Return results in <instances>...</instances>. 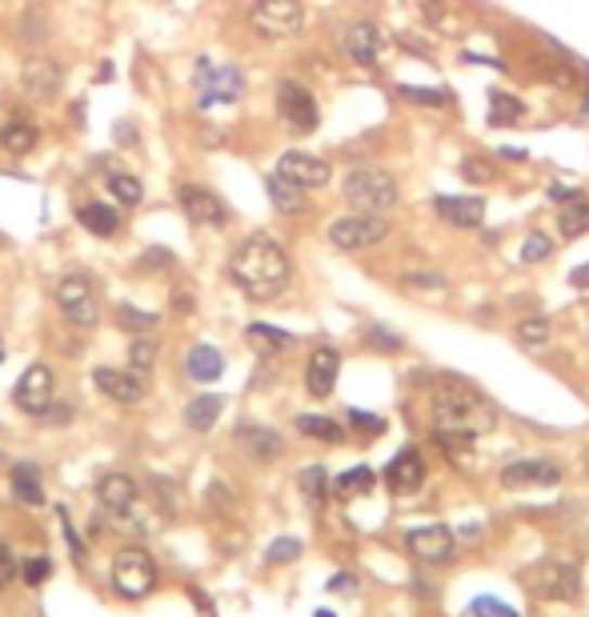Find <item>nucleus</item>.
Listing matches in <instances>:
<instances>
[{
  "label": "nucleus",
  "mask_w": 589,
  "mask_h": 617,
  "mask_svg": "<svg viewBox=\"0 0 589 617\" xmlns=\"http://www.w3.org/2000/svg\"><path fill=\"white\" fill-rule=\"evenodd\" d=\"M229 277L233 285L249 301H273L289 285V253L281 249V241L269 233H253L241 241V249L229 261Z\"/></svg>",
  "instance_id": "obj_1"
},
{
  "label": "nucleus",
  "mask_w": 589,
  "mask_h": 617,
  "mask_svg": "<svg viewBox=\"0 0 589 617\" xmlns=\"http://www.w3.org/2000/svg\"><path fill=\"white\" fill-rule=\"evenodd\" d=\"M494 425H498V409L482 389H473L461 377H437L433 382V429L482 437Z\"/></svg>",
  "instance_id": "obj_2"
},
{
  "label": "nucleus",
  "mask_w": 589,
  "mask_h": 617,
  "mask_svg": "<svg viewBox=\"0 0 589 617\" xmlns=\"http://www.w3.org/2000/svg\"><path fill=\"white\" fill-rule=\"evenodd\" d=\"M345 201L354 205V213H389L397 205V181L393 172L377 169V165H357L345 177Z\"/></svg>",
  "instance_id": "obj_3"
},
{
  "label": "nucleus",
  "mask_w": 589,
  "mask_h": 617,
  "mask_svg": "<svg viewBox=\"0 0 589 617\" xmlns=\"http://www.w3.org/2000/svg\"><path fill=\"white\" fill-rule=\"evenodd\" d=\"M97 501L105 505V513L120 529L149 534L141 522V489H137V481H132L129 473H105V477L97 481Z\"/></svg>",
  "instance_id": "obj_4"
},
{
  "label": "nucleus",
  "mask_w": 589,
  "mask_h": 617,
  "mask_svg": "<svg viewBox=\"0 0 589 617\" xmlns=\"http://www.w3.org/2000/svg\"><path fill=\"white\" fill-rule=\"evenodd\" d=\"M305 4L302 0H257L249 9L253 33H261L269 40H289L305 33Z\"/></svg>",
  "instance_id": "obj_5"
},
{
  "label": "nucleus",
  "mask_w": 589,
  "mask_h": 617,
  "mask_svg": "<svg viewBox=\"0 0 589 617\" xmlns=\"http://www.w3.org/2000/svg\"><path fill=\"white\" fill-rule=\"evenodd\" d=\"M113 586H117L120 597H149L153 586H157V562L149 557V550L141 545H125V550L113 557Z\"/></svg>",
  "instance_id": "obj_6"
},
{
  "label": "nucleus",
  "mask_w": 589,
  "mask_h": 617,
  "mask_svg": "<svg viewBox=\"0 0 589 617\" xmlns=\"http://www.w3.org/2000/svg\"><path fill=\"white\" fill-rule=\"evenodd\" d=\"M56 305H61V313L73 321V325L80 329H92L97 321H101V301H97V285H92L89 273H65L61 281H56L53 290Z\"/></svg>",
  "instance_id": "obj_7"
},
{
  "label": "nucleus",
  "mask_w": 589,
  "mask_h": 617,
  "mask_svg": "<svg viewBox=\"0 0 589 617\" xmlns=\"http://www.w3.org/2000/svg\"><path fill=\"white\" fill-rule=\"evenodd\" d=\"M389 236V221L377 213H354V217H337L329 224V241L341 253H357V249H373L377 241Z\"/></svg>",
  "instance_id": "obj_8"
},
{
  "label": "nucleus",
  "mask_w": 589,
  "mask_h": 617,
  "mask_svg": "<svg viewBox=\"0 0 589 617\" xmlns=\"http://www.w3.org/2000/svg\"><path fill=\"white\" fill-rule=\"evenodd\" d=\"M277 113H281V120H285L289 129L302 132V137L317 132V120H321L313 92L305 89L302 80H289V77L277 85Z\"/></svg>",
  "instance_id": "obj_9"
},
{
  "label": "nucleus",
  "mask_w": 589,
  "mask_h": 617,
  "mask_svg": "<svg viewBox=\"0 0 589 617\" xmlns=\"http://www.w3.org/2000/svg\"><path fill=\"white\" fill-rule=\"evenodd\" d=\"M53 394H56V377L49 365H28L25 377L16 382L13 401L16 409H25L28 417H44L53 409Z\"/></svg>",
  "instance_id": "obj_10"
},
{
  "label": "nucleus",
  "mask_w": 589,
  "mask_h": 617,
  "mask_svg": "<svg viewBox=\"0 0 589 617\" xmlns=\"http://www.w3.org/2000/svg\"><path fill=\"white\" fill-rule=\"evenodd\" d=\"M177 201H181L184 217L193 224H205V229H225L229 224V209H225V201L205 189V184H181L177 189Z\"/></svg>",
  "instance_id": "obj_11"
},
{
  "label": "nucleus",
  "mask_w": 589,
  "mask_h": 617,
  "mask_svg": "<svg viewBox=\"0 0 589 617\" xmlns=\"http://www.w3.org/2000/svg\"><path fill=\"white\" fill-rule=\"evenodd\" d=\"M406 545H409V553L418 557V562H425V565H446L449 557H453V529L449 526H418V529H409L406 534Z\"/></svg>",
  "instance_id": "obj_12"
},
{
  "label": "nucleus",
  "mask_w": 589,
  "mask_h": 617,
  "mask_svg": "<svg viewBox=\"0 0 589 617\" xmlns=\"http://www.w3.org/2000/svg\"><path fill=\"white\" fill-rule=\"evenodd\" d=\"M241 73L236 68H213L209 61H196V89H201V108L236 101L241 97Z\"/></svg>",
  "instance_id": "obj_13"
},
{
  "label": "nucleus",
  "mask_w": 589,
  "mask_h": 617,
  "mask_svg": "<svg viewBox=\"0 0 589 617\" xmlns=\"http://www.w3.org/2000/svg\"><path fill=\"white\" fill-rule=\"evenodd\" d=\"M277 172L289 177V181H297L302 189H321V184H329V177H333L329 160H321L317 153H305V149H289V153H281Z\"/></svg>",
  "instance_id": "obj_14"
},
{
  "label": "nucleus",
  "mask_w": 589,
  "mask_h": 617,
  "mask_svg": "<svg viewBox=\"0 0 589 617\" xmlns=\"http://www.w3.org/2000/svg\"><path fill=\"white\" fill-rule=\"evenodd\" d=\"M385 486H389V493H397V498H409V493H418V489L425 486V458H421L418 449L406 446L385 465Z\"/></svg>",
  "instance_id": "obj_15"
},
{
  "label": "nucleus",
  "mask_w": 589,
  "mask_h": 617,
  "mask_svg": "<svg viewBox=\"0 0 589 617\" xmlns=\"http://www.w3.org/2000/svg\"><path fill=\"white\" fill-rule=\"evenodd\" d=\"M562 481V470L546 458H525V461H510L501 470V486L505 489H534V486H558Z\"/></svg>",
  "instance_id": "obj_16"
},
{
  "label": "nucleus",
  "mask_w": 589,
  "mask_h": 617,
  "mask_svg": "<svg viewBox=\"0 0 589 617\" xmlns=\"http://www.w3.org/2000/svg\"><path fill=\"white\" fill-rule=\"evenodd\" d=\"M529 581H534V590L541 593V597H550V602H574L577 597V569L574 565L546 562L529 574Z\"/></svg>",
  "instance_id": "obj_17"
},
{
  "label": "nucleus",
  "mask_w": 589,
  "mask_h": 617,
  "mask_svg": "<svg viewBox=\"0 0 589 617\" xmlns=\"http://www.w3.org/2000/svg\"><path fill=\"white\" fill-rule=\"evenodd\" d=\"M37 145V120L21 113V108H0V149L13 153V157H25Z\"/></svg>",
  "instance_id": "obj_18"
},
{
  "label": "nucleus",
  "mask_w": 589,
  "mask_h": 617,
  "mask_svg": "<svg viewBox=\"0 0 589 617\" xmlns=\"http://www.w3.org/2000/svg\"><path fill=\"white\" fill-rule=\"evenodd\" d=\"M92 382H97V389L105 397H113L117 406H137L144 397V377L137 373V369H97L92 373Z\"/></svg>",
  "instance_id": "obj_19"
},
{
  "label": "nucleus",
  "mask_w": 589,
  "mask_h": 617,
  "mask_svg": "<svg viewBox=\"0 0 589 617\" xmlns=\"http://www.w3.org/2000/svg\"><path fill=\"white\" fill-rule=\"evenodd\" d=\"M21 89L33 101H53L56 89H61V68H56L53 56H28L25 68H21Z\"/></svg>",
  "instance_id": "obj_20"
},
{
  "label": "nucleus",
  "mask_w": 589,
  "mask_h": 617,
  "mask_svg": "<svg viewBox=\"0 0 589 617\" xmlns=\"http://www.w3.org/2000/svg\"><path fill=\"white\" fill-rule=\"evenodd\" d=\"M337 373H341V354L333 345H321L313 349L309 357V365H305V385H309V394L313 397H329L337 389Z\"/></svg>",
  "instance_id": "obj_21"
},
{
  "label": "nucleus",
  "mask_w": 589,
  "mask_h": 617,
  "mask_svg": "<svg viewBox=\"0 0 589 617\" xmlns=\"http://www.w3.org/2000/svg\"><path fill=\"white\" fill-rule=\"evenodd\" d=\"M381 44H385V37H381V28L373 21H354L345 28V56L357 61V65H377Z\"/></svg>",
  "instance_id": "obj_22"
},
{
  "label": "nucleus",
  "mask_w": 589,
  "mask_h": 617,
  "mask_svg": "<svg viewBox=\"0 0 589 617\" xmlns=\"http://www.w3.org/2000/svg\"><path fill=\"white\" fill-rule=\"evenodd\" d=\"M433 209L446 224H458V229H477L485 217V201L482 197H437Z\"/></svg>",
  "instance_id": "obj_23"
},
{
  "label": "nucleus",
  "mask_w": 589,
  "mask_h": 617,
  "mask_svg": "<svg viewBox=\"0 0 589 617\" xmlns=\"http://www.w3.org/2000/svg\"><path fill=\"white\" fill-rule=\"evenodd\" d=\"M184 373H189L193 382H201V385L217 382V377L225 373L221 349H213V345H193V349H189V357H184Z\"/></svg>",
  "instance_id": "obj_24"
},
{
  "label": "nucleus",
  "mask_w": 589,
  "mask_h": 617,
  "mask_svg": "<svg viewBox=\"0 0 589 617\" xmlns=\"http://www.w3.org/2000/svg\"><path fill=\"white\" fill-rule=\"evenodd\" d=\"M265 193H269V201H273L277 213H302L305 205H309L302 184L281 177V172H269V177H265Z\"/></svg>",
  "instance_id": "obj_25"
},
{
  "label": "nucleus",
  "mask_w": 589,
  "mask_h": 617,
  "mask_svg": "<svg viewBox=\"0 0 589 617\" xmlns=\"http://www.w3.org/2000/svg\"><path fill=\"white\" fill-rule=\"evenodd\" d=\"M221 409H225V397H217V394L193 397V401L184 406V425H189L193 434H209L213 425L221 421Z\"/></svg>",
  "instance_id": "obj_26"
},
{
  "label": "nucleus",
  "mask_w": 589,
  "mask_h": 617,
  "mask_svg": "<svg viewBox=\"0 0 589 617\" xmlns=\"http://www.w3.org/2000/svg\"><path fill=\"white\" fill-rule=\"evenodd\" d=\"M77 221L89 229L92 236H113L120 229V217L113 205H105V201H85L77 209Z\"/></svg>",
  "instance_id": "obj_27"
},
{
  "label": "nucleus",
  "mask_w": 589,
  "mask_h": 617,
  "mask_svg": "<svg viewBox=\"0 0 589 617\" xmlns=\"http://www.w3.org/2000/svg\"><path fill=\"white\" fill-rule=\"evenodd\" d=\"M241 446L249 449L257 461H277L285 453L281 434H273V429H257V425H245V429H241Z\"/></svg>",
  "instance_id": "obj_28"
},
{
  "label": "nucleus",
  "mask_w": 589,
  "mask_h": 617,
  "mask_svg": "<svg viewBox=\"0 0 589 617\" xmlns=\"http://www.w3.org/2000/svg\"><path fill=\"white\" fill-rule=\"evenodd\" d=\"M558 229H562V236H569V241L589 233V201L581 197V193L562 205V213H558Z\"/></svg>",
  "instance_id": "obj_29"
},
{
  "label": "nucleus",
  "mask_w": 589,
  "mask_h": 617,
  "mask_svg": "<svg viewBox=\"0 0 589 617\" xmlns=\"http://www.w3.org/2000/svg\"><path fill=\"white\" fill-rule=\"evenodd\" d=\"M13 493L25 505H40L44 501V486H40V470L37 465H28V461H21L13 470Z\"/></svg>",
  "instance_id": "obj_30"
},
{
  "label": "nucleus",
  "mask_w": 589,
  "mask_h": 617,
  "mask_svg": "<svg viewBox=\"0 0 589 617\" xmlns=\"http://www.w3.org/2000/svg\"><path fill=\"white\" fill-rule=\"evenodd\" d=\"M525 117V105L517 101V97H510L505 89H494L489 92V125H517V120Z\"/></svg>",
  "instance_id": "obj_31"
},
{
  "label": "nucleus",
  "mask_w": 589,
  "mask_h": 617,
  "mask_svg": "<svg viewBox=\"0 0 589 617\" xmlns=\"http://www.w3.org/2000/svg\"><path fill=\"white\" fill-rule=\"evenodd\" d=\"M297 429H302L305 437H313V441H329V446L345 441V429H341L337 421L317 417V413H302V417H297Z\"/></svg>",
  "instance_id": "obj_32"
},
{
  "label": "nucleus",
  "mask_w": 589,
  "mask_h": 617,
  "mask_svg": "<svg viewBox=\"0 0 589 617\" xmlns=\"http://www.w3.org/2000/svg\"><path fill=\"white\" fill-rule=\"evenodd\" d=\"M373 481H377L373 470H369V465H357V470H345L337 481H333V493H337V498H357V493H369Z\"/></svg>",
  "instance_id": "obj_33"
},
{
  "label": "nucleus",
  "mask_w": 589,
  "mask_h": 617,
  "mask_svg": "<svg viewBox=\"0 0 589 617\" xmlns=\"http://www.w3.org/2000/svg\"><path fill=\"white\" fill-rule=\"evenodd\" d=\"M249 345L257 349V354H281L285 345H293V337H289L285 329H273V325H249Z\"/></svg>",
  "instance_id": "obj_34"
},
{
  "label": "nucleus",
  "mask_w": 589,
  "mask_h": 617,
  "mask_svg": "<svg viewBox=\"0 0 589 617\" xmlns=\"http://www.w3.org/2000/svg\"><path fill=\"white\" fill-rule=\"evenodd\" d=\"M297 486H302L305 501H309V510H317V505L329 498V473L321 470V465H309V470H302Z\"/></svg>",
  "instance_id": "obj_35"
},
{
  "label": "nucleus",
  "mask_w": 589,
  "mask_h": 617,
  "mask_svg": "<svg viewBox=\"0 0 589 617\" xmlns=\"http://www.w3.org/2000/svg\"><path fill=\"white\" fill-rule=\"evenodd\" d=\"M437 446L446 449L449 461H470L473 446H477V437H473V434H453V429H437Z\"/></svg>",
  "instance_id": "obj_36"
},
{
  "label": "nucleus",
  "mask_w": 589,
  "mask_h": 617,
  "mask_svg": "<svg viewBox=\"0 0 589 617\" xmlns=\"http://www.w3.org/2000/svg\"><path fill=\"white\" fill-rule=\"evenodd\" d=\"M129 365L144 377L149 369L157 365V342H153V337H144V333H137L132 345H129Z\"/></svg>",
  "instance_id": "obj_37"
},
{
  "label": "nucleus",
  "mask_w": 589,
  "mask_h": 617,
  "mask_svg": "<svg viewBox=\"0 0 589 617\" xmlns=\"http://www.w3.org/2000/svg\"><path fill=\"white\" fill-rule=\"evenodd\" d=\"M108 193H113L120 205H141L144 184L137 181V177H129V172H113V177H108Z\"/></svg>",
  "instance_id": "obj_38"
},
{
  "label": "nucleus",
  "mask_w": 589,
  "mask_h": 617,
  "mask_svg": "<svg viewBox=\"0 0 589 617\" xmlns=\"http://www.w3.org/2000/svg\"><path fill=\"white\" fill-rule=\"evenodd\" d=\"M550 333H553V325L546 321V317H525L522 325H517V342L529 345V349H537V345L550 342Z\"/></svg>",
  "instance_id": "obj_39"
},
{
  "label": "nucleus",
  "mask_w": 589,
  "mask_h": 617,
  "mask_svg": "<svg viewBox=\"0 0 589 617\" xmlns=\"http://www.w3.org/2000/svg\"><path fill=\"white\" fill-rule=\"evenodd\" d=\"M553 253V241L546 233H529L522 241V265H541Z\"/></svg>",
  "instance_id": "obj_40"
},
{
  "label": "nucleus",
  "mask_w": 589,
  "mask_h": 617,
  "mask_svg": "<svg viewBox=\"0 0 589 617\" xmlns=\"http://www.w3.org/2000/svg\"><path fill=\"white\" fill-rule=\"evenodd\" d=\"M117 321L129 333H144V329L157 325V313H141V309H132V305H117Z\"/></svg>",
  "instance_id": "obj_41"
},
{
  "label": "nucleus",
  "mask_w": 589,
  "mask_h": 617,
  "mask_svg": "<svg viewBox=\"0 0 589 617\" xmlns=\"http://www.w3.org/2000/svg\"><path fill=\"white\" fill-rule=\"evenodd\" d=\"M297 557H302V541L297 538H277L273 545H269V553H265L269 565H285V562H297Z\"/></svg>",
  "instance_id": "obj_42"
},
{
  "label": "nucleus",
  "mask_w": 589,
  "mask_h": 617,
  "mask_svg": "<svg viewBox=\"0 0 589 617\" xmlns=\"http://www.w3.org/2000/svg\"><path fill=\"white\" fill-rule=\"evenodd\" d=\"M49 37V25H44V13H37V9H28L25 13V28H21V40L25 44H37V40Z\"/></svg>",
  "instance_id": "obj_43"
},
{
  "label": "nucleus",
  "mask_w": 589,
  "mask_h": 617,
  "mask_svg": "<svg viewBox=\"0 0 589 617\" xmlns=\"http://www.w3.org/2000/svg\"><path fill=\"white\" fill-rule=\"evenodd\" d=\"M401 97L409 101H418V105H446L449 92H437V89H413V85H401Z\"/></svg>",
  "instance_id": "obj_44"
},
{
  "label": "nucleus",
  "mask_w": 589,
  "mask_h": 617,
  "mask_svg": "<svg viewBox=\"0 0 589 617\" xmlns=\"http://www.w3.org/2000/svg\"><path fill=\"white\" fill-rule=\"evenodd\" d=\"M470 614H473V617H517V614L510 609V605L494 602V597H477V602L470 605Z\"/></svg>",
  "instance_id": "obj_45"
},
{
  "label": "nucleus",
  "mask_w": 589,
  "mask_h": 617,
  "mask_svg": "<svg viewBox=\"0 0 589 617\" xmlns=\"http://www.w3.org/2000/svg\"><path fill=\"white\" fill-rule=\"evenodd\" d=\"M369 342H373V349H381V354H397V349H401V337L381 325L369 329Z\"/></svg>",
  "instance_id": "obj_46"
},
{
  "label": "nucleus",
  "mask_w": 589,
  "mask_h": 617,
  "mask_svg": "<svg viewBox=\"0 0 589 617\" xmlns=\"http://www.w3.org/2000/svg\"><path fill=\"white\" fill-rule=\"evenodd\" d=\"M49 574H53V562H49V557H28V562H25V581H28V586L49 581Z\"/></svg>",
  "instance_id": "obj_47"
},
{
  "label": "nucleus",
  "mask_w": 589,
  "mask_h": 617,
  "mask_svg": "<svg viewBox=\"0 0 589 617\" xmlns=\"http://www.w3.org/2000/svg\"><path fill=\"white\" fill-rule=\"evenodd\" d=\"M349 425H354V429H366L369 437H377L381 429H385V421L369 417V413H361V409H349Z\"/></svg>",
  "instance_id": "obj_48"
},
{
  "label": "nucleus",
  "mask_w": 589,
  "mask_h": 617,
  "mask_svg": "<svg viewBox=\"0 0 589 617\" xmlns=\"http://www.w3.org/2000/svg\"><path fill=\"white\" fill-rule=\"evenodd\" d=\"M16 578V557L9 553V545L0 541V590H9V581Z\"/></svg>",
  "instance_id": "obj_49"
},
{
  "label": "nucleus",
  "mask_w": 589,
  "mask_h": 617,
  "mask_svg": "<svg viewBox=\"0 0 589 617\" xmlns=\"http://www.w3.org/2000/svg\"><path fill=\"white\" fill-rule=\"evenodd\" d=\"M406 281L409 285H418V290H446V277L441 273H409Z\"/></svg>",
  "instance_id": "obj_50"
},
{
  "label": "nucleus",
  "mask_w": 589,
  "mask_h": 617,
  "mask_svg": "<svg viewBox=\"0 0 589 617\" xmlns=\"http://www.w3.org/2000/svg\"><path fill=\"white\" fill-rule=\"evenodd\" d=\"M461 172H465L470 181H489V177H494V172H489V165H482V160H473V157L461 165Z\"/></svg>",
  "instance_id": "obj_51"
},
{
  "label": "nucleus",
  "mask_w": 589,
  "mask_h": 617,
  "mask_svg": "<svg viewBox=\"0 0 589 617\" xmlns=\"http://www.w3.org/2000/svg\"><path fill=\"white\" fill-rule=\"evenodd\" d=\"M569 285L574 290H589V265H577L574 273H569Z\"/></svg>",
  "instance_id": "obj_52"
},
{
  "label": "nucleus",
  "mask_w": 589,
  "mask_h": 617,
  "mask_svg": "<svg viewBox=\"0 0 589 617\" xmlns=\"http://www.w3.org/2000/svg\"><path fill=\"white\" fill-rule=\"evenodd\" d=\"M574 197H577V193H569L565 184H550V201H562V205H565V201H574Z\"/></svg>",
  "instance_id": "obj_53"
},
{
  "label": "nucleus",
  "mask_w": 589,
  "mask_h": 617,
  "mask_svg": "<svg viewBox=\"0 0 589 617\" xmlns=\"http://www.w3.org/2000/svg\"><path fill=\"white\" fill-rule=\"evenodd\" d=\"M117 141H120V145H129V141H141V137H137V132H132L129 125L120 120V125H117Z\"/></svg>",
  "instance_id": "obj_54"
},
{
  "label": "nucleus",
  "mask_w": 589,
  "mask_h": 617,
  "mask_svg": "<svg viewBox=\"0 0 589 617\" xmlns=\"http://www.w3.org/2000/svg\"><path fill=\"white\" fill-rule=\"evenodd\" d=\"M501 157H510V160H525V149H513V145H505V149H501Z\"/></svg>",
  "instance_id": "obj_55"
},
{
  "label": "nucleus",
  "mask_w": 589,
  "mask_h": 617,
  "mask_svg": "<svg viewBox=\"0 0 589 617\" xmlns=\"http://www.w3.org/2000/svg\"><path fill=\"white\" fill-rule=\"evenodd\" d=\"M581 113H586V117H589V97H586V105H581Z\"/></svg>",
  "instance_id": "obj_56"
},
{
  "label": "nucleus",
  "mask_w": 589,
  "mask_h": 617,
  "mask_svg": "<svg viewBox=\"0 0 589 617\" xmlns=\"http://www.w3.org/2000/svg\"><path fill=\"white\" fill-rule=\"evenodd\" d=\"M317 617H333V614H317Z\"/></svg>",
  "instance_id": "obj_57"
}]
</instances>
